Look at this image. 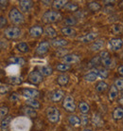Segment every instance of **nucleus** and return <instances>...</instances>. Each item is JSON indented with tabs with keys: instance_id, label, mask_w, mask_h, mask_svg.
<instances>
[{
	"instance_id": "1",
	"label": "nucleus",
	"mask_w": 123,
	"mask_h": 131,
	"mask_svg": "<svg viewBox=\"0 0 123 131\" xmlns=\"http://www.w3.org/2000/svg\"><path fill=\"white\" fill-rule=\"evenodd\" d=\"M61 19V14L57 10H47L42 16V20L44 23L50 24L56 23Z\"/></svg>"
},
{
	"instance_id": "2",
	"label": "nucleus",
	"mask_w": 123,
	"mask_h": 131,
	"mask_svg": "<svg viewBox=\"0 0 123 131\" xmlns=\"http://www.w3.org/2000/svg\"><path fill=\"white\" fill-rule=\"evenodd\" d=\"M9 18L10 22L15 25H21L25 22V17L23 15L22 12H20L16 8H13L9 13Z\"/></svg>"
},
{
	"instance_id": "3",
	"label": "nucleus",
	"mask_w": 123,
	"mask_h": 131,
	"mask_svg": "<svg viewBox=\"0 0 123 131\" xmlns=\"http://www.w3.org/2000/svg\"><path fill=\"white\" fill-rule=\"evenodd\" d=\"M46 117L51 124H57L60 121V111L55 106H49L46 110Z\"/></svg>"
},
{
	"instance_id": "4",
	"label": "nucleus",
	"mask_w": 123,
	"mask_h": 131,
	"mask_svg": "<svg viewBox=\"0 0 123 131\" xmlns=\"http://www.w3.org/2000/svg\"><path fill=\"white\" fill-rule=\"evenodd\" d=\"M100 60H101V64L103 65L104 68L106 69H110L113 67V60L110 57V54L107 50H102L100 53Z\"/></svg>"
},
{
	"instance_id": "5",
	"label": "nucleus",
	"mask_w": 123,
	"mask_h": 131,
	"mask_svg": "<svg viewBox=\"0 0 123 131\" xmlns=\"http://www.w3.org/2000/svg\"><path fill=\"white\" fill-rule=\"evenodd\" d=\"M4 34L8 39H16L21 35V30L18 27H9L5 30Z\"/></svg>"
},
{
	"instance_id": "6",
	"label": "nucleus",
	"mask_w": 123,
	"mask_h": 131,
	"mask_svg": "<svg viewBox=\"0 0 123 131\" xmlns=\"http://www.w3.org/2000/svg\"><path fill=\"white\" fill-rule=\"evenodd\" d=\"M63 106L67 112H74L76 110V104H75L74 98L70 95H67L64 99Z\"/></svg>"
},
{
	"instance_id": "7",
	"label": "nucleus",
	"mask_w": 123,
	"mask_h": 131,
	"mask_svg": "<svg viewBox=\"0 0 123 131\" xmlns=\"http://www.w3.org/2000/svg\"><path fill=\"white\" fill-rule=\"evenodd\" d=\"M43 80H44V78H43L42 73L39 70H33L29 74V81L31 84L38 85V84L43 82Z\"/></svg>"
},
{
	"instance_id": "8",
	"label": "nucleus",
	"mask_w": 123,
	"mask_h": 131,
	"mask_svg": "<svg viewBox=\"0 0 123 131\" xmlns=\"http://www.w3.org/2000/svg\"><path fill=\"white\" fill-rule=\"evenodd\" d=\"M63 62L67 65H71V64H77L81 61V57L78 54H75V53H69V54H65L63 58Z\"/></svg>"
},
{
	"instance_id": "9",
	"label": "nucleus",
	"mask_w": 123,
	"mask_h": 131,
	"mask_svg": "<svg viewBox=\"0 0 123 131\" xmlns=\"http://www.w3.org/2000/svg\"><path fill=\"white\" fill-rule=\"evenodd\" d=\"M123 46V40L120 38H112L109 41V48L113 51H117L119 50Z\"/></svg>"
},
{
	"instance_id": "10",
	"label": "nucleus",
	"mask_w": 123,
	"mask_h": 131,
	"mask_svg": "<svg viewBox=\"0 0 123 131\" xmlns=\"http://www.w3.org/2000/svg\"><path fill=\"white\" fill-rule=\"evenodd\" d=\"M49 47H50V43L47 41H42L41 43H39V45L36 48V53L38 55H43L48 51Z\"/></svg>"
},
{
	"instance_id": "11",
	"label": "nucleus",
	"mask_w": 123,
	"mask_h": 131,
	"mask_svg": "<svg viewBox=\"0 0 123 131\" xmlns=\"http://www.w3.org/2000/svg\"><path fill=\"white\" fill-rule=\"evenodd\" d=\"M22 94L27 99H36L39 97V91L33 89H22Z\"/></svg>"
},
{
	"instance_id": "12",
	"label": "nucleus",
	"mask_w": 123,
	"mask_h": 131,
	"mask_svg": "<svg viewBox=\"0 0 123 131\" xmlns=\"http://www.w3.org/2000/svg\"><path fill=\"white\" fill-rule=\"evenodd\" d=\"M97 36H99L97 32H89L87 34H85V35L79 37V41L81 43H90L97 39Z\"/></svg>"
},
{
	"instance_id": "13",
	"label": "nucleus",
	"mask_w": 123,
	"mask_h": 131,
	"mask_svg": "<svg viewBox=\"0 0 123 131\" xmlns=\"http://www.w3.org/2000/svg\"><path fill=\"white\" fill-rule=\"evenodd\" d=\"M104 46H105V41H104V39H97L90 46V49L92 51H94V52H97V51L102 50Z\"/></svg>"
},
{
	"instance_id": "14",
	"label": "nucleus",
	"mask_w": 123,
	"mask_h": 131,
	"mask_svg": "<svg viewBox=\"0 0 123 131\" xmlns=\"http://www.w3.org/2000/svg\"><path fill=\"white\" fill-rule=\"evenodd\" d=\"M43 32H44L43 28L41 26H38V25L31 27L29 29V35L31 36V37H33V38H38V37H40L43 34Z\"/></svg>"
},
{
	"instance_id": "15",
	"label": "nucleus",
	"mask_w": 123,
	"mask_h": 131,
	"mask_svg": "<svg viewBox=\"0 0 123 131\" xmlns=\"http://www.w3.org/2000/svg\"><path fill=\"white\" fill-rule=\"evenodd\" d=\"M33 2L30 0H21L19 1V7L20 10H22L23 13H28L29 10L32 8Z\"/></svg>"
},
{
	"instance_id": "16",
	"label": "nucleus",
	"mask_w": 123,
	"mask_h": 131,
	"mask_svg": "<svg viewBox=\"0 0 123 131\" xmlns=\"http://www.w3.org/2000/svg\"><path fill=\"white\" fill-rule=\"evenodd\" d=\"M67 44L68 41L66 39H64V38H55V39H52L50 41V45L54 48H63V47L66 46Z\"/></svg>"
},
{
	"instance_id": "17",
	"label": "nucleus",
	"mask_w": 123,
	"mask_h": 131,
	"mask_svg": "<svg viewBox=\"0 0 123 131\" xmlns=\"http://www.w3.org/2000/svg\"><path fill=\"white\" fill-rule=\"evenodd\" d=\"M63 97H64V91L61 90V89H57V90H55V91H53L51 93L50 99H51L52 102L58 103L63 99Z\"/></svg>"
},
{
	"instance_id": "18",
	"label": "nucleus",
	"mask_w": 123,
	"mask_h": 131,
	"mask_svg": "<svg viewBox=\"0 0 123 131\" xmlns=\"http://www.w3.org/2000/svg\"><path fill=\"white\" fill-rule=\"evenodd\" d=\"M22 112L24 113V115H26V116H28V117H30V118H34V117L37 116V113H36L35 109L32 107H30V106H29V105L23 106Z\"/></svg>"
},
{
	"instance_id": "19",
	"label": "nucleus",
	"mask_w": 123,
	"mask_h": 131,
	"mask_svg": "<svg viewBox=\"0 0 123 131\" xmlns=\"http://www.w3.org/2000/svg\"><path fill=\"white\" fill-rule=\"evenodd\" d=\"M9 63L13 65H18V66H24L26 64V60L20 57V56H13L9 59Z\"/></svg>"
},
{
	"instance_id": "20",
	"label": "nucleus",
	"mask_w": 123,
	"mask_h": 131,
	"mask_svg": "<svg viewBox=\"0 0 123 131\" xmlns=\"http://www.w3.org/2000/svg\"><path fill=\"white\" fill-rule=\"evenodd\" d=\"M68 123L72 126H79L81 125V120L77 115H69L68 116Z\"/></svg>"
},
{
	"instance_id": "21",
	"label": "nucleus",
	"mask_w": 123,
	"mask_h": 131,
	"mask_svg": "<svg viewBox=\"0 0 123 131\" xmlns=\"http://www.w3.org/2000/svg\"><path fill=\"white\" fill-rule=\"evenodd\" d=\"M44 32L47 37L49 38H55L57 36V31L55 30V29L51 26H47L45 27V29L44 30Z\"/></svg>"
},
{
	"instance_id": "22",
	"label": "nucleus",
	"mask_w": 123,
	"mask_h": 131,
	"mask_svg": "<svg viewBox=\"0 0 123 131\" xmlns=\"http://www.w3.org/2000/svg\"><path fill=\"white\" fill-rule=\"evenodd\" d=\"M93 71L97 75V77L101 79H106L109 75V72L108 70L105 69H93Z\"/></svg>"
},
{
	"instance_id": "23",
	"label": "nucleus",
	"mask_w": 123,
	"mask_h": 131,
	"mask_svg": "<svg viewBox=\"0 0 123 131\" xmlns=\"http://www.w3.org/2000/svg\"><path fill=\"white\" fill-rule=\"evenodd\" d=\"M11 116H8L5 119L1 121V130L2 131H8L10 127V124L11 122Z\"/></svg>"
},
{
	"instance_id": "24",
	"label": "nucleus",
	"mask_w": 123,
	"mask_h": 131,
	"mask_svg": "<svg viewBox=\"0 0 123 131\" xmlns=\"http://www.w3.org/2000/svg\"><path fill=\"white\" fill-rule=\"evenodd\" d=\"M79 110L81 111V113H82V114H87L88 112H89V110H90V106H89V105H88L86 102H80V104H79Z\"/></svg>"
},
{
	"instance_id": "25",
	"label": "nucleus",
	"mask_w": 123,
	"mask_h": 131,
	"mask_svg": "<svg viewBox=\"0 0 123 131\" xmlns=\"http://www.w3.org/2000/svg\"><path fill=\"white\" fill-rule=\"evenodd\" d=\"M26 105L30 106V107L34 108V109H39L41 107L40 103L36 99H27L26 100Z\"/></svg>"
},
{
	"instance_id": "26",
	"label": "nucleus",
	"mask_w": 123,
	"mask_h": 131,
	"mask_svg": "<svg viewBox=\"0 0 123 131\" xmlns=\"http://www.w3.org/2000/svg\"><path fill=\"white\" fill-rule=\"evenodd\" d=\"M113 118L115 120H121L123 118V107L118 106L115 108L113 111Z\"/></svg>"
},
{
	"instance_id": "27",
	"label": "nucleus",
	"mask_w": 123,
	"mask_h": 131,
	"mask_svg": "<svg viewBox=\"0 0 123 131\" xmlns=\"http://www.w3.org/2000/svg\"><path fill=\"white\" fill-rule=\"evenodd\" d=\"M39 71L42 73L43 76H49L52 74L53 69H52V68L49 67V66H43V67H40Z\"/></svg>"
},
{
	"instance_id": "28",
	"label": "nucleus",
	"mask_w": 123,
	"mask_h": 131,
	"mask_svg": "<svg viewBox=\"0 0 123 131\" xmlns=\"http://www.w3.org/2000/svg\"><path fill=\"white\" fill-rule=\"evenodd\" d=\"M68 82H69V76L66 75V74H61L57 77V83L60 85H67Z\"/></svg>"
},
{
	"instance_id": "29",
	"label": "nucleus",
	"mask_w": 123,
	"mask_h": 131,
	"mask_svg": "<svg viewBox=\"0 0 123 131\" xmlns=\"http://www.w3.org/2000/svg\"><path fill=\"white\" fill-rule=\"evenodd\" d=\"M61 32L65 36H71L76 33V30L72 27H64V28H61Z\"/></svg>"
},
{
	"instance_id": "30",
	"label": "nucleus",
	"mask_w": 123,
	"mask_h": 131,
	"mask_svg": "<svg viewBox=\"0 0 123 131\" xmlns=\"http://www.w3.org/2000/svg\"><path fill=\"white\" fill-rule=\"evenodd\" d=\"M117 94H118V89H117L115 85H112L110 90H109V93H108L109 100H110V101H114V100L117 97Z\"/></svg>"
},
{
	"instance_id": "31",
	"label": "nucleus",
	"mask_w": 123,
	"mask_h": 131,
	"mask_svg": "<svg viewBox=\"0 0 123 131\" xmlns=\"http://www.w3.org/2000/svg\"><path fill=\"white\" fill-rule=\"evenodd\" d=\"M97 78H99L97 75L93 71V70L90 72H88V73H86L83 77V79L86 81V82H94V81H96Z\"/></svg>"
},
{
	"instance_id": "32",
	"label": "nucleus",
	"mask_w": 123,
	"mask_h": 131,
	"mask_svg": "<svg viewBox=\"0 0 123 131\" xmlns=\"http://www.w3.org/2000/svg\"><path fill=\"white\" fill-rule=\"evenodd\" d=\"M66 4H67V1H65V0H55V1H53L52 6L56 10H60L61 8H65Z\"/></svg>"
},
{
	"instance_id": "33",
	"label": "nucleus",
	"mask_w": 123,
	"mask_h": 131,
	"mask_svg": "<svg viewBox=\"0 0 123 131\" xmlns=\"http://www.w3.org/2000/svg\"><path fill=\"white\" fill-rule=\"evenodd\" d=\"M77 23H78V21H77V19H76L75 17H66V18L63 21V24L65 25L66 27L75 26Z\"/></svg>"
},
{
	"instance_id": "34",
	"label": "nucleus",
	"mask_w": 123,
	"mask_h": 131,
	"mask_svg": "<svg viewBox=\"0 0 123 131\" xmlns=\"http://www.w3.org/2000/svg\"><path fill=\"white\" fill-rule=\"evenodd\" d=\"M108 89V85H107L106 83L103 82V81H101V82H99L96 85V90L97 92H104L106 89Z\"/></svg>"
},
{
	"instance_id": "35",
	"label": "nucleus",
	"mask_w": 123,
	"mask_h": 131,
	"mask_svg": "<svg viewBox=\"0 0 123 131\" xmlns=\"http://www.w3.org/2000/svg\"><path fill=\"white\" fill-rule=\"evenodd\" d=\"M70 69H71V65H67V64H65V63H63V64H58V65L56 66V69L61 72L68 71Z\"/></svg>"
},
{
	"instance_id": "36",
	"label": "nucleus",
	"mask_w": 123,
	"mask_h": 131,
	"mask_svg": "<svg viewBox=\"0 0 123 131\" xmlns=\"http://www.w3.org/2000/svg\"><path fill=\"white\" fill-rule=\"evenodd\" d=\"M16 49H17V50H19L20 52H23V53L28 52V51L29 50V46L24 42H21V43H19V44H17Z\"/></svg>"
},
{
	"instance_id": "37",
	"label": "nucleus",
	"mask_w": 123,
	"mask_h": 131,
	"mask_svg": "<svg viewBox=\"0 0 123 131\" xmlns=\"http://www.w3.org/2000/svg\"><path fill=\"white\" fill-rule=\"evenodd\" d=\"M79 9V6L76 3L73 2H67V4L65 6V10H68V12H76Z\"/></svg>"
},
{
	"instance_id": "38",
	"label": "nucleus",
	"mask_w": 123,
	"mask_h": 131,
	"mask_svg": "<svg viewBox=\"0 0 123 131\" xmlns=\"http://www.w3.org/2000/svg\"><path fill=\"white\" fill-rule=\"evenodd\" d=\"M88 8H89L92 12H97V10H100L101 9V6L100 5V3L93 1V2H89V3H88Z\"/></svg>"
},
{
	"instance_id": "39",
	"label": "nucleus",
	"mask_w": 123,
	"mask_h": 131,
	"mask_svg": "<svg viewBox=\"0 0 123 131\" xmlns=\"http://www.w3.org/2000/svg\"><path fill=\"white\" fill-rule=\"evenodd\" d=\"M8 81H9L10 84H13V85H19V84L22 83V78L13 76V77H10V78L8 79Z\"/></svg>"
},
{
	"instance_id": "40",
	"label": "nucleus",
	"mask_w": 123,
	"mask_h": 131,
	"mask_svg": "<svg viewBox=\"0 0 123 131\" xmlns=\"http://www.w3.org/2000/svg\"><path fill=\"white\" fill-rule=\"evenodd\" d=\"M114 85L117 88L118 90H123V78H117L115 80Z\"/></svg>"
},
{
	"instance_id": "41",
	"label": "nucleus",
	"mask_w": 123,
	"mask_h": 131,
	"mask_svg": "<svg viewBox=\"0 0 123 131\" xmlns=\"http://www.w3.org/2000/svg\"><path fill=\"white\" fill-rule=\"evenodd\" d=\"M8 112H9V108L7 107V106H1V109H0V116H1V121L5 119V117L7 116L8 114Z\"/></svg>"
},
{
	"instance_id": "42",
	"label": "nucleus",
	"mask_w": 123,
	"mask_h": 131,
	"mask_svg": "<svg viewBox=\"0 0 123 131\" xmlns=\"http://www.w3.org/2000/svg\"><path fill=\"white\" fill-rule=\"evenodd\" d=\"M111 30L114 32V34H117V33H118L120 30H121V29H120V25H114V26L112 27Z\"/></svg>"
},
{
	"instance_id": "43",
	"label": "nucleus",
	"mask_w": 123,
	"mask_h": 131,
	"mask_svg": "<svg viewBox=\"0 0 123 131\" xmlns=\"http://www.w3.org/2000/svg\"><path fill=\"white\" fill-rule=\"evenodd\" d=\"M10 100L11 102H17L19 100V95L17 93H15V92H13V94L10 96Z\"/></svg>"
},
{
	"instance_id": "44",
	"label": "nucleus",
	"mask_w": 123,
	"mask_h": 131,
	"mask_svg": "<svg viewBox=\"0 0 123 131\" xmlns=\"http://www.w3.org/2000/svg\"><path fill=\"white\" fill-rule=\"evenodd\" d=\"M9 90V86L4 84H1V94H5Z\"/></svg>"
},
{
	"instance_id": "45",
	"label": "nucleus",
	"mask_w": 123,
	"mask_h": 131,
	"mask_svg": "<svg viewBox=\"0 0 123 131\" xmlns=\"http://www.w3.org/2000/svg\"><path fill=\"white\" fill-rule=\"evenodd\" d=\"M6 24H7V20L6 18L2 15V16L0 17V27H1V29H3L4 26H6Z\"/></svg>"
},
{
	"instance_id": "46",
	"label": "nucleus",
	"mask_w": 123,
	"mask_h": 131,
	"mask_svg": "<svg viewBox=\"0 0 123 131\" xmlns=\"http://www.w3.org/2000/svg\"><path fill=\"white\" fill-rule=\"evenodd\" d=\"M0 6H1V10H3L4 9H6V7L8 6V1L1 0V1H0Z\"/></svg>"
},
{
	"instance_id": "47",
	"label": "nucleus",
	"mask_w": 123,
	"mask_h": 131,
	"mask_svg": "<svg viewBox=\"0 0 123 131\" xmlns=\"http://www.w3.org/2000/svg\"><path fill=\"white\" fill-rule=\"evenodd\" d=\"M117 72L119 73L120 75H122V76H123V65L119 66V67L117 68Z\"/></svg>"
},
{
	"instance_id": "48",
	"label": "nucleus",
	"mask_w": 123,
	"mask_h": 131,
	"mask_svg": "<svg viewBox=\"0 0 123 131\" xmlns=\"http://www.w3.org/2000/svg\"><path fill=\"white\" fill-rule=\"evenodd\" d=\"M104 3L105 4H113V3H115V1H104Z\"/></svg>"
},
{
	"instance_id": "49",
	"label": "nucleus",
	"mask_w": 123,
	"mask_h": 131,
	"mask_svg": "<svg viewBox=\"0 0 123 131\" xmlns=\"http://www.w3.org/2000/svg\"><path fill=\"white\" fill-rule=\"evenodd\" d=\"M118 102H119V104L122 105V107H123V98H120L119 100H118Z\"/></svg>"
},
{
	"instance_id": "50",
	"label": "nucleus",
	"mask_w": 123,
	"mask_h": 131,
	"mask_svg": "<svg viewBox=\"0 0 123 131\" xmlns=\"http://www.w3.org/2000/svg\"><path fill=\"white\" fill-rule=\"evenodd\" d=\"M82 131H92L91 129H88V128H85V129H83Z\"/></svg>"
},
{
	"instance_id": "51",
	"label": "nucleus",
	"mask_w": 123,
	"mask_h": 131,
	"mask_svg": "<svg viewBox=\"0 0 123 131\" xmlns=\"http://www.w3.org/2000/svg\"><path fill=\"white\" fill-rule=\"evenodd\" d=\"M120 6L123 7V1H121V3H120Z\"/></svg>"
},
{
	"instance_id": "52",
	"label": "nucleus",
	"mask_w": 123,
	"mask_h": 131,
	"mask_svg": "<svg viewBox=\"0 0 123 131\" xmlns=\"http://www.w3.org/2000/svg\"><path fill=\"white\" fill-rule=\"evenodd\" d=\"M122 98H123V92H122Z\"/></svg>"
}]
</instances>
